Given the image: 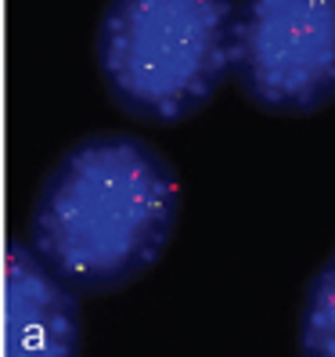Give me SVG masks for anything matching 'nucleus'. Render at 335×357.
Returning a JSON list of instances; mask_svg holds the SVG:
<instances>
[{
    "mask_svg": "<svg viewBox=\"0 0 335 357\" xmlns=\"http://www.w3.org/2000/svg\"><path fill=\"white\" fill-rule=\"evenodd\" d=\"M238 0H109L94 54L112 101L144 123L198 116L235 79Z\"/></svg>",
    "mask_w": 335,
    "mask_h": 357,
    "instance_id": "f03ea898",
    "label": "nucleus"
},
{
    "mask_svg": "<svg viewBox=\"0 0 335 357\" xmlns=\"http://www.w3.org/2000/svg\"><path fill=\"white\" fill-rule=\"evenodd\" d=\"M235 83L263 112L310 116L335 101V0H238Z\"/></svg>",
    "mask_w": 335,
    "mask_h": 357,
    "instance_id": "7ed1b4c3",
    "label": "nucleus"
},
{
    "mask_svg": "<svg viewBox=\"0 0 335 357\" xmlns=\"http://www.w3.org/2000/svg\"><path fill=\"white\" fill-rule=\"evenodd\" d=\"M177 206V174L152 141L87 134L40 184L26 242L76 292H112L159 264Z\"/></svg>",
    "mask_w": 335,
    "mask_h": 357,
    "instance_id": "f257e3e1",
    "label": "nucleus"
},
{
    "mask_svg": "<svg viewBox=\"0 0 335 357\" xmlns=\"http://www.w3.org/2000/svg\"><path fill=\"white\" fill-rule=\"evenodd\" d=\"M83 318L69 282L11 242L4 253V357H79Z\"/></svg>",
    "mask_w": 335,
    "mask_h": 357,
    "instance_id": "20e7f679",
    "label": "nucleus"
},
{
    "mask_svg": "<svg viewBox=\"0 0 335 357\" xmlns=\"http://www.w3.org/2000/svg\"><path fill=\"white\" fill-rule=\"evenodd\" d=\"M299 354L335 357V249L313 271L299 310Z\"/></svg>",
    "mask_w": 335,
    "mask_h": 357,
    "instance_id": "39448f33",
    "label": "nucleus"
}]
</instances>
